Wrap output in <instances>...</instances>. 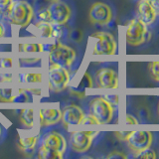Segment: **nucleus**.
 Wrapping results in <instances>:
<instances>
[{
    "label": "nucleus",
    "instance_id": "f257e3e1",
    "mask_svg": "<svg viewBox=\"0 0 159 159\" xmlns=\"http://www.w3.org/2000/svg\"><path fill=\"white\" fill-rule=\"evenodd\" d=\"M68 148V141L62 133L51 130L42 136L39 142L37 157L39 159H62Z\"/></svg>",
    "mask_w": 159,
    "mask_h": 159
},
{
    "label": "nucleus",
    "instance_id": "f03ea898",
    "mask_svg": "<svg viewBox=\"0 0 159 159\" xmlns=\"http://www.w3.org/2000/svg\"><path fill=\"white\" fill-rule=\"evenodd\" d=\"M6 17L14 26L24 28L31 24L34 17V9L26 0H16L13 1Z\"/></svg>",
    "mask_w": 159,
    "mask_h": 159
},
{
    "label": "nucleus",
    "instance_id": "7ed1b4c3",
    "mask_svg": "<svg viewBox=\"0 0 159 159\" xmlns=\"http://www.w3.org/2000/svg\"><path fill=\"white\" fill-rule=\"evenodd\" d=\"M46 47H48L50 64H57L70 69L77 59L76 51L68 45L58 42L56 44L48 45Z\"/></svg>",
    "mask_w": 159,
    "mask_h": 159
},
{
    "label": "nucleus",
    "instance_id": "20e7f679",
    "mask_svg": "<svg viewBox=\"0 0 159 159\" xmlns=\"http://www.w3.org/2000/svg\"><path fill=\"white\" fill-rule=\"evenodd\" d=\"M70 69L57 64H50L48 71V86L54 93L65 91L71 83Z\"/></svg>",
    "mask_w": 159,
    "mask_h": 159
},
{
    "label": "nucleus",
    "instance_id": "39448f33",
    "mask_svg": "<svg viewBox=\"0 0 159 159\" xmlns=\"http://www.w3.org/2000/svg\"><path fill=\"white\" fill-rule=\"evenodd\" d=\"M91 38L96 39L92 51L94 56H113L116 54L117 43L112 34L106 31H98L92 34Z\"/></svg>",
    "mask_w": 159,
    "mask_h": 159
},
{
    "label": "nucleus",
    "instance_id": "423d86ee",
    "mask_svg": "<svg viewBox=\"0 0 159 159\" xmlns=\"http://www.w3.org/2000/svg\"><path fill=\"white\" fill-rule=\"evenodd\" d=\"M89 112L97 118L99 124H107L113 118L114 107L103 97H97L89 102Z\"/></svg>",
    "mask_w": 159,
    "mask_h": 159
},
{
    "label": "nucleus",
    "instance_id": "0eeeda50",
    "mask_svg": "<svg viewBox=\"0 0 159 159\" xmlns=\"http://www.w3.org/2000/svg\"><path fill=\"white\" fill-rule=\"evenodd\" d=\"M147 25L138 18L132 19L125 30V41L132 47H138L144 44L149 37Z\"/></svg>",
    "mask_w": 159,
    "mask_h": 159
},
{
    "label": "nucleus",
    "instance_id": "6e6552de",
    "mask_svg": "<svg viewBox=\"0 0 159 159\" xmlns=\"http://www.w3.org/2000/svg\"><path fill=\"white\" fill-rule=\"evenodd\" d=\"M113 12L109 5L101 1L94 2L89 11V19L93 24L104 26L112 21Z\"/></svg>",
    "mask_w": 159,
    "mask_h": 159
},
{
    "label": "nucleus",
    "instance_id": "1a4fd4ad",
    "mask_svg": "<svg viewBox=\"0 0 159 159\" xmlns=\"http://www.w3.org/2000/svg\"><path fill=\"white\" fill-rule=\"evenodd\" d=\"M153 141V134L150 131L137 130L131 131L130 135L126 139L127 146L130 151L136 155L139 152L143 151L144 149L151 146Z\"/></svg>",
    "mask_w": 159,
    "mask_h": 159
},
{
    "label": "nucleus",
    "instance_id": "9d476101",
    "mask_svg": "<svg viewBox=\"0 0 159 159\" xmlns=\"http://www.w3.org/2000/svg\"><path fill=\"white\" fill-rule=\"evenodd\" d=\"M48 13L50 16V22L55 25H63L67 24L72 17V10L68 4L59 0L54 1L49 5Z\"/></svg>",
    "mask_w": 159,
    "mask_h": 159
},
{
    "label": "nucleus",
    "instance_id": "9b49d317",
    "mask_svg": "<svg viewBox=\"0 0 159 159\" xmlns=\"http://www.w3.org/2000/svg\"><path fill=\"white\" fill-rule=\"evenodd\" d=\"M98 131H74L70 136V144L73 151L76 153L87 152L92 146L93 138L97 136Z\"/></svg>",
    "mask_w": 159,
    "mask_h": 159
},
{
    "label": "nucleus",
    "instance_id": "f8f14e48",
    "mask_svg": "<svg viewBox=\"0 0 159 159\" xmlns=\"http://www.w3.org/2000/svg\"><path fill=\"white\" fill-rule=\"evenodd\" d=\"M96 83L98 89H116L119 86L118 74L111 68H102L96 73Z\"/></svg>",
    "mask_w": 159,
    "mask_h": 159
},
{
    "label": "nucleus",
    "instance_id": "ddd939ff",
    "mask_svg": "<svg viewBox=\"0 0 159 159\" xmlns=\"http://www.w3.org/2000/svg\"><path fill=\"white\" fill-rule=\"evenodd\" d=\"M84 116V111L82 107L77 104H69L62 109L61 121L65 127L79 125L82 124V120Z\"/></svg>",
    "mask_w": 159,
    "mask_h": 159
},
{
    "label": "nucleus",
    "instance_id": "4468645a",
    "mask_svg": "<svg viewBox=\"0 0 159 159\" xmlns=\"http://www.w3.org/2000/svg\"><path fill=\"white\" fill-rule=\"evenodd\" d=\"M93 87V81L88 72H84L81 78L79 79L78 84L74 82L71 86L69 84V93L73 97L78 98H86L87 91Z\"/></svg>",
    "mask_w": 159,
    "mask_h": 159
},
{
    "label": "nucleus",
    "instance_id": "2eb2a0df",
    "mask_svg": "<svg viewBox=\"0 0 159 159\" xmlns=\"http://www.w3.org/2000/svg\"><path fill=\"white\" fill-rule=\"evenodd\" d=\"M62 109L41 108L39 111V122L41 127H49L61 121Z\"/></svg>",
    "mask_w": 159,
    "mask_h": 159
},
{
    "label": "nucleus",
    "instance_id": "dca6fc26",
    "mask_svg": "<svg viewBox=\"0 0 159 159\" xmlns=\"http://www.w3.org/2000/svg\"><path fill=\"white\" fill-rule=\"evenodd\" d=\"M137 15L138 19L146 25L153 24L157 17L155 9L149 0H139L137 3Z\"/></svg>",
    "mask_w": 159,
    "mask_h": 159
},
{
    "label": "nucleus",
    "instance_id": "f3484780",
    "mask_svg": "<svg viewBox=\"0 0 159 159\" xmlns=\"http://www.w3.org/2000/svg\"><path fill=\"white\" fill-rule=\"evenodd\" d=\"M39 136L38 135H32L27 137H19L17 141V145L19 149L23 153L27 154V155L31 156L34 153L35 149L38 145Z\"/></svg>",
    "mask_w": 159,
    "mask_h": 159
},
{
    "label": "nucleus",
    "instance_id": "a211bd4d",
    "mask_svg": "<svg viewBox=\"0 0 159 159\" xmlns=\"http://www.w3.org/2000/svg\"><path fill=\"white\" fill-rule=\"evenodd\" d=\"M34 27L38 30L40 35H41L43 38H47V39H52V38H54L55 25L52 24L51 22L41 21V20H38V21L35 23Z\"/></svg>",
    "mask_w": 159,
    "mask_h": 159
},
{
    "label": "nucleus",
    "instance_id": "6ab92c4d",
    "mask_svg": "<svg viewBox=\"0 0 159 159\" xmlns=\"http://www.w3.org/2000/svg\"><path fill=\"white\" fill-rule=\"evenodd\" d=\"M19 120L22 125L27 129H32L34 127V109L33 108H23L19 112Z\"/></svg>",
    "mask_w": 159,
    "mask_h": 159
},
{
    "label": "nucleus",
    "instance_id": "aec40b11",
    "mask_svg": "<svg viewBox=\"0 0 159 159\" xmlns=\"http://www.w3.org/2000/svg\"><path fill=\"white\" fill-rule=\"evenodd\" d=\"M19 80L25 84H40L42 83L43 76L41 73H21Z\"/></svg>",
    "mask_w": 159,
    "mask_h": 159
},
{
    "label": "nucleus",
    "instance_id": "412c9836",
    "mask_svg": "<svg viewBox=\"0 0 159 159\" xmlns=\"http://www.w3.org/2000/svg\"><path fill=\"white\" fill-rule=\"evenodd\" d=\"M19 51L25 53H36V52H44L45 45L40 43H29V44H20Z\"/></svg>",
    "mask_w": 159,
    "mask_h": 159
},
{
    "label": "nucleus",
    "instance_id": "4be33fe9",
    "mask_svg": "<svg viewBox=\"0 0 159 159\" xmlns=\"http://www.w3.org/2000/svg\"><path fill=\"white\" fill-rule=\"evenodd\" d=\"M15 97H16V93L14 92L13 89H9V88L0 89V102L6 103L14 102Z\"/></svg>",
    "mask_w": 159,
    "mask_h": 159
},
{
    "label": "nucleus",
    "instance_id": "5701e85b",
    "mask_svg": "<svg viewBox=\"0 0 159 159\" xmlns=\"http://www.w3.org/2000/svg\"><path fill=\"white\" fill-rule=\"evenodd\" d=\"M148 71L152 80L159 83V61H152L149 63Z\"/></svg>",
    "mask_w": 159,
    "mask_h": 159
},
{
    "label": "nucleus",
    "instance_id": "b1692460",
    "mask_svg": "<svg viewBox=\"0 0 159 159\" xmlns=\"http://www.w3.org/2000/svg\"><path fill=\"white\" fill-rule=\"evenodd\" d=\"M135 157L141 158V159H155L157 156H156L155 151H154L153 149H151L150 147H149V148L144 149L143 151L139 152L138 154H136Z\"/></svg>",
    "mask_w": 159,
    "mask_h": 159
},
{
    "label": "nucleus",
    "instance_id": "393cba45",
    "mask_svg": "<svg viewBox=\"0 0 159 159\" xmlns=\"http://www.w3.org/2000/svg\"><path fill=\"white\" fill-rule=\"evenodd\" d=\"M14 0H0V14L6 16Z\"/></svg>",
    "mask_w": 159,
    "mask_h": 159
},
{
    "label": "nucleus",
    "instance_id": "a878e982",
    "mask_svg": "<svg viewBox=\"0 0 159 159\" xmlns=\"http://www.w3.org/2000/svg\"><path fill=\"white\" fill-rule=\"evenodd\" d=\"M82 124H88V125H93V124H99V122L97 120V118L93 116H92L91 113H84V116L82 120Z\"/></svg>",
    "mask_w": 159,
    "mask_h": 159
},
{
    "label": "nucleus",
    "instance_id": "bb28decb",
    "mask_svg": "<svg viewBox=\"0 0 159 159\" xmlns=\"http://www.w3.org/2000/svg\"><path fill=\"white\" fill-rule=\"evenodd\" d=\"M13 67V60L11 58H0V68L9 69Z\"/></svg>",
    "mask_w": 159,
    "mask_h": 159
},
{
    "label": "nucleus",
    "instance_id": "cd10ccee",
    "mask_svg": "<svg viewBox=\"0 0 159 159\" xmlns=\"http://www.w3.org/2000/svg\"><path fill=\"white\" fill-rule=\"evenodd\" d=\"M103 98L107 99V101H108L109 102H111L113 107H117L118 106V102H119V97L118 94H104Z\"/></svg>",
    "mask_w": 159,
    "mask_h": 159
},
{
    "label": "nucleus",
    "instance_id": "c85d7f7f",
    "mask_svg": "<svg viewBox=\"0 0 159 159\" xmlns=\"http://www.w3.org/2000/svg\"><path fill=\"white\" fill-rule=\"evenodd\" d=\"M107 158L108 159H125L126 155L119 151H112L111 153H109L107 155Z\"/></svg>",
    "mask_w": 159,
    "mask_h": 159
},
{
    "label": "nucleus",
    "instance_id": "c756f323",
    "mask_svg": "<svg viewBox=\"0 0 159 159\" xmlns=\"http://www.w3.org/2000/svg\"><path fill=\"white\" fill-rule=\"evenodd\" d=\"M131 131H116L114 132V134H116V136L117 138H119L120 140H123V141H126V139L128 138V136L130 135Z\"/></svg>",
    "mask_w": 159,
    "mask_h": 159
},
{
    "label": "nucleus",
    "instance_id": "7c9ffc66",
    "mask_svg": "<svg viewBox=\"0 0 159 159\" xmlns=\"http://www.w3.org/2000/svg\"><path fill=\"white\" fill-rule=\"evenodd\" d=\"M13 76L10 74H0V83H12Z\"/></svg>",
    "mask_w": 159,
    "mask_h": 159
},
{
    "label": "nucleus",
    "instance_id": "2f4dec72",
    "mask_svg": "<svg viewBox=\"0 0 159 159\" xmlns=\"http://www.w3.org/2000/svg\"><path fill=\"white\" fill-rule=\"evenodd\" d=\"M41 60L40 59H22L20 60V64H25V66H31L32 64H37Z\"/></svg>",
    "mask_w": 159,
    "mask_h": 159
},
{
    "label": "nucleus",
    "instance_id": "473e14b6",
    "mask_svg": "<svg viewBox=\"0 0 159 159\" xmlns=\"http://www.w3.org/2000/svg\"><path fill=\"white\" fill-rule=\"evenodd\" d=\"M124 122H125L126 124H137L138 120L133 116H130V114H126L125 118H124Z\"/></svg>",
    "mask_w": 159,
    "mask_h": 159
},
{
    "label": "nucleus",
    "instance_id": "72a5a7b5",
    "mask_svg": "<svg viewBox=\"0 0 159 159\" xmlns=\"http://www.w3.org/2000/svg\"><path fill=\"white\" fill-rule=\"evenodd\" d=\"M149 1L152 4L153 8L155 9L157 15H159V0H149Z\"/></svg>",
    "mask_w": 159,
    "mask_h": 159
},
{
    "label": "nucleus",
    "instance_id": "f704fd0d",
    "mask_svg": "<svg viewBox=\"0 0 159 159\" xmlns=\"http://www.w3.org/2000/svg\"><path fill=\"white\" fill-rule=\"evenodd\" d=\"M6 34V30H5V27L2 23H0V38H3Z\"/></svg>",
    "mask_w": 159,
    "mask_h": 159
},
{
    "label": "nucleus",
    "instance_id": "c9c22d12",
    "mask_svg": "<svg viewBox=\"0 0 159 159\" xmlns=\"http://www.w3.org/2000/svg\"><path fill=\"white\" fill-rule=\"evenodd\" d=\"M2 135V128H1V125H0V137Z\"/></svg>",
    "mask_w": 159,
    "mask_h": 159
},
{
    "label": "nucleus",
    "instance_id": "e433bc0d",
    "mask_svg": "<svg viewBox=\"0 0 159 159\" xmlns=\"http://www.w3.org/2000/svg\"><path fill=\"white\" fill-rule=\"evenodd\" d=\"M157 111H158V116H159V102H158V107H157Z\"/></svg>",
    "mask_w": 159,
    "mask_h": 159
},
{
    "label": "nucleus",
    "instance_id": "4c0bfd02",
    "mask_svg": "<svg viewBox=\"0 0 159 159\" xmlns=\"http://www.w3.org/2000/svg\"><path fill=\"white\" fill-rule=\"evenodd\" d=\"M50 1H52V2H54V1H59V0H50Z\"/></svg>",
    "mask_w": 159,
    "mask_h": 159
}]
</instances>
